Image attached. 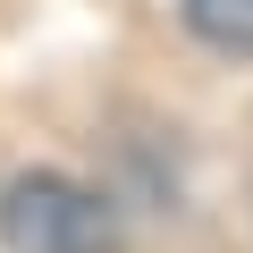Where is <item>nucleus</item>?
Wrapping results in <instances>:
<instances>
[{"mask_svg": "<svg viewBox=\"0 0 253 253\" xmlns=\"http://www.w3.org/2000/svg\"><path fill=\"white\" fill-rule=\"evenodd\" d=\"M0 253H118V219L76 177H9L0 186Z\"/></svg>", "mask_w": 253, "mask_h": 253, "instance_id": "1", "label": "nucleus"}, {"mask_svg": "<svg viewBox=\"0 0 253 253\" xmlns=\"http://www.w3.org/2000/svg\"><path fill=\"white\" fill-rule=\"evenodd\" d=\"M186 26L211 51H253V0H186Z\"/></svg>", "mask_w": 253, "mask_h": 253, "instance_id": "2", "label": "nucleus"}]
</instances>
